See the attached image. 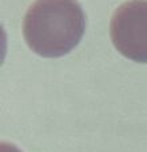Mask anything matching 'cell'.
Listing matches in <instances>:
<instances>
[{
  "label": "cell",
  "instance_id": "cell-3",
  "mask_svg": "<svg viewBox=\"0 0 147 152\" xmlns=\"http://www.w3.org/2000/svg\"><path fill=\"white\" fill-rule=\"evenodd\" d=\"M0 152H20L13 144H8V143H1L0 144Z\"/></svg>",
  "mask_w": 147,
  "mask_h": 152
},
{
  "label": "cell",
  "instance_id": "cell-2",
  "mask_svg": "<svg viewBox=\"0 0 147 152\" xmlns=\"http://www.w3.org/2000/svg\"><path fill=\"white\" fill-rule=\"evenodd\" d=\"M110 35L115 48L138 63H147V0H130L116 8Z\"/></svg>",
  "mask_w": 147,
  "mask_h": 152
},
{
  "label": "cell",
  "instance_id": "cell-1",
  "mask_svg": "<svg viewBox=\"0 0 147 152\" xmlns=\"http://www.w3.org/2000/svg\"><path fill=\"white\" fill-rule=\"evenodd\" d=\"M86 16L76 0H36L23 20L28 47L43 58H59L79 44Z\"/></svg>",
  "mask_w": 147,
  "mask_h": 152
}]
</instances>
